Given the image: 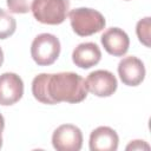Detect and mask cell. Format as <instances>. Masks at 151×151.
<instances>
[{
  "mask_svg": "<svg viewBox=\"0 0 151 151\" xmlns=\"http://www.w3.org/2000/svg\"><path fill=\"white\" fill-rule=\"evenodd\" d=\"M70 0H34L32 14L34 19L45 25H59L68 15Z\"/></svg>",
  "mask_w": 151,
  "mask_h": 151,
  "instance_id": "3",
  "label": "cell"
},
{
  "mask_svg": "<svg viewBox=\"0 0 151 151\" xmlns=\"http://www.w3.org/2000/svg\"><path fill=\"white\" fill-rule=\"evenodd\" d=\"M32 93L38 101L48 105L77 104L87 97L85 80L74 72L40 73L32 81Z\"/></svg>",
  "mask_w": 151,
  "mask_h": 151,
  "instance_id": "1",
  "label": "cell"
},
{
  "mask_svg": "<svg viewBox=\"0 0 151 151\" xmlns=\"http://www.w3.org/2000/svg\"><path fill=\"white\" fill-rule=\"evenodd\" d=\"M60 41L51 33L38 34L31 45V55L39 66L52 65L60 54Z\"/></svg>",
  "mask_w": 151,
  "mask_h": 151,
  "instance_id": "4",
  "label": "cell"
},
{
  "mask_svg": "<svg viewBox=\"0 0 151 151\" xmlns=\"http://www.w3.org/2000/svg\"><path fill=\"white\" fill-rule=\"evenodd\" d=\"M150 150V146L147 143H145L144 140H132L127 146L126 150Z\"/></svg>",
  "mask_w": 151,
  "mask_h": 151,
  "instance_id": "15",
  "label": "cell"
},
{
  "mask_svg": "<svg viewBox=\"0 0 151 151\" xmlns=\"http://www.w3.org/2000/svg\"><path fill=\"white\" fill-rule=\"evenodd\" d=\"M22 94L24 81L18 74L6 72L0 76V105L11 106L18 103Z\"/></svg>",
  "mask_w": 151,
  "mask_h": 151,
  "instance_id": "7",
  "label": "cell"
},
{
  "mask_svg": "<svg viewBox=\"0 0 151 151\" xmlns=\"http://www.w3.org/2000/svg\"><path fill=\"white\" fill-rule=\"evenodd\" d=\"M100 40L105 51L113 57H123L130 46L129 35L119 27H111L106 29L100 37Z\"/></svg>",
  "mask_w": 151,
  "mask_h": 151,
  "instance_id": "9",
  "label": "cell"
},
{
  "mask_svg": "<svg viewBox=\"0 0 151 151\" xmlns=\"http://www.w3.org/2000/svg\"><path fill=\"white\" fill-rule=\"evenodd\" d=\"M136 33L139 41L146 47H150V17L140 19L137 22Z\"/></svg>",
  "mask_w": 151,
  "mask_h": 151,
  "instance_id": "13",
  "label": "cell"
},
{
  "mask_svg": "<svg viewBox=\"0 0 151 151\" xmlns=\"http://www.w3.org/2000/svg\"><path fill=\"white\" fill-rule=\"evenodd\" d=\"M33 1L34 0H6L9 12L15 14L28 13L32 8Z\"/></svg>",
  "mask_w": 151,
  "mask_h": 151,
  "instance_id": "14",
  "label": "cell"
},
{
  "mask_svg": "<svg viewBox=\"0 0 151 151\" xmlns=\"http://www.w3.org/2000/svg\"><path fill=\"white\" fill-rule=\"evenodd\" d=\"M91 151H116L118 149L119 137L117 132L109 126H99L90 134Z\"/></svg>",
  "mask_w": 151,
  "mask_h": 151,
  "instance_id": "10",
  "label": "cell"
},
{
  "mask_svg": "<svg viewBox=\"0 0 151 151\" xmlns=\"http://www.w3.org/2000/svg\"><path fill=\"white\" fill-rule=\"evenodd\" d=\"M118 83L114 74L107 70H96L85 79V87L97 97H110L117 90Z\"/></svg>",
  "mask_w": 151,
  "mask_h": 151,
  "instance_id": "6",
  "label": "cell"
},
{
  "mask_svg": "<svg viewBox=\"0 0 151 151\" xmlns=\"http://www.w3.org/2000/svg\"><path fill=\"white\" fill-rule=\"evenodd\" d=\"M101 59V52L94 42H81L72 52V61L80 68L96 66Z\"/></svg>",
  "mask_w": 151,
  "mask_h": 151,
  "instance_id": "11",
  "label": "cell"
},
{
  "mask_svg": "<svg viewBox=\"0 0 151 151\" xmlns=\"http://www.w3.org/2000/svg\"><path fill=\"white\" fill-rule=\"evenodd\" d=\"M2 63H4V52H2V50L0 47V66L2 65Z\"/></svg>",
  "mask_w": 151,
  "mask_h": 151,
  "instance_id": "17",
  "label": "cell"
},
{
  "mask_svg": "<svg viewBox=\"0 0 151 151\" xmlns=\"http://www.w3.org/2000/svg\"><path fill=\"white\" fill-rule=\"evenodd\" d=\"M5 129V119H4V116L0 113V149L2 146V131Z\"/></svg>",
  "mask_w": 151,
  "mask_h": 151,
  "instance_id": "16",
  "label": "cell"
},
{
  "mask_svg": "<svg viewBox=\"0 0 151 151\" xmlns=\"http://www.w3.org/2000/svg\"><path fill=\"white\" fill-rule=\"evenodd\" d=\"M52 145L57 151H79L83 145L81 130L73 124L58 126L52 134Z\"/></svg>",
  "mask_w": 151,
  "mask_h": 151,
  "instance_id": "5",
  "label": "cell"
},
{
  "mask_svg": "<svg viewBox=\"0 0 151 151\" xmlns=\"http://www.w3.org/2000/svg\"><path fill=\"white\" fill-rule=\"evenodd\" d=\"M68 18L73 32L79 37H88L98 33L106 25L104 15L97 9L88 7H78L70 11Z\"/></svg>",
  "mask_w": 151,
  "mask_h": 151,
  "instance_id": "2",
  "label": "cell"
},
{
  "mask_svg": "<svg viewBox=\"0 0 151 151\" xmlns=\"http://www.w3.org/2000/svg\"><path fill=\"white\" fill-rule=\"evenodd\" d=\"M118 74L124 85L138 86L145 78V66L137 57L129 55L119 61Z\"/></svg>",
  "mask_w": 151,
  "mask_h": 151,
  "instance_id": "8",
  "label": "cell"
},
{
  "mask_svg": "<svg viewBox=\"0 0 151 151\" xmlns=\"http://www.w3.org/2000/svg\"><path fill=\"white\" fill-rule=\"evenodd\" d=\"M17 28L15 19L9 15L6 11L0 8V39L9 38Z\"/></svg>",
  "mask_w": 151,
  "mask_h": 151,
  "instance_id": "12",
  "label": "cell"
}]
</instances>
